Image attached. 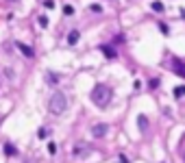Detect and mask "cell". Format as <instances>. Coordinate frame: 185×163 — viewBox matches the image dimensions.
<instances>
[{"instance_id":"6da1fadb","label":"cell","mask_w":185,"mask_h":163,"mask_svg":"<svg viewBox=\"0 0 185 163\" xmlns=\"http://www.w3.org/2000/svg\"><path fill=\"white\" fill-rule=\"evenodd\" d=\"M89 98H91V102H94L96 107L105 109V107L111 102V98H113V89H111L109 85H105V83H98L94 89H91Z\"/></svg>"},{"instance_id":"7a4b0ae2","label":"cell","mask_w":185,"mask_h":163,"mask_svg":"<svg viewBox=\"0 0 185 163\" xmlns=\"http://www.w3.org/2000/svg\"><path fill=\"white\" fill-rule=\"evenodd\" d=\"M48 109H50V113L61 115V113L67 109V96L63 94V91H57V94H52V98H50V102H48Z\"/></svg>"},{"instance_id":"3957f363","label":"cell","mask_w":185,"mask_h":163,"mask_svg":"<svg viewBox=\"0 0 185 163\" xmlns=\"http://www.w3.org/2000/svg\"><path fill=\"white\" fill-rule=\"evenodd\" d=\"M15 48L22 52V55H24L26 59H33L35 57V50L31 48V46H26V44H22V41H15Z\"/></svg>"},{"instance_id":"277c9868","label":"cell","mask_w":185,"mask_h":163,"mask_svg":"<svg viewBox=\"0 0 185 163\" xmlns=\"http://www.w3.org/2000/svg\"><path fill=\"white\" fill-rule=\"evenodd\" d=\"M172 70L181 76V78H185V61H181V59H172Z\"/></svg>"},{"instance_id":"5b68a950","label":"cell","mask_w":185,"mask_h":163,"mask_svg":"<svg viewBox=\"0 0 185 163\" xmlns=\"http://www.w3.org/2000/svg\"><path fill=\"white\" fill-rule=\"evenodd\" d=\"M107 133H109V126H107V124H96L94 128H91V135H94L96 139H100V137H105Z\"/></svg>"},{"instance_id":"8992f818","label":"cell","mask_w":185,"mask_h":163,"mask_svg":"<svg viewBox=\"0 0 185 163\" xmlns=\"http://www.w3.org/2000/svg\"><path fill=\"white\" fill-rule=\"evenodd\" d=\"M100 52H102L105 57H109V59H115V57H118V52H115V48H113L111 44H102V46H100Z\"/></svg>"},{"instance_id":"52a82bcc","label":"cell","mask_w":185,"mask_h":163,"mask_svg":"<svg viewBox=\"0 0 185 163\" xmlns=\"http://www.w3.org/2000/svg\"><path fill=\"white\" fill-rule=\"evenodd\" d=\"M79 37H81V33H79V31H70V33H67V44H70V46L79 44Z\"/></svg>"},{"instance_id":"ba28073f","label":"cell","mask_w":185,"mask_h":163,"mask_svg":"<svg viewBox=\"0 0 185 163\" xmlns=\"http://www.w3.org/2000/svg\"><path fill=\"white\" fill-rule=\"evenodd\" d=\"M150 9L155 11V13H164V2H159V0H152V2H150Z\"/></svg>"},{"instance_id":"9c48e42d","label":"cell","mask_w":185,"mask_h":163,"mask_svg":"<svg viewBox=\"0 0 185 163\" xmlns=\"http://www.w3.org/2000/svg\"><path fill=\"white\" fill-rule=\"evenodd\" d=\"M137 126H140V131L148 128V118H146V115H140V118H137Z\"/></svg>"},{"instance_id":"30bf717a","label":"cell","mask_w":185,"mask_h":163,"mask_svg":"<svg viewBox=\"0 0 185 163\" xmlns=\"http://www.w3.org/2000/svg\"><path fill=\"white\" fill-rule=\"evenodd\" d=\"M174 96H176V98H185V85L174 87Z\"/></svg>"},{"instance_id":"8fae6325","label":"cell","mask_w":185,"mask_h":163,"mask_svg":"<svg viewBox=\"0 0 185 163\" xmlns=\"http://www.w3.org/2000/svg\"><path fill=\"white\" fill-rule=\"evenodd\" d=\"M46 81H48L50 85H55V83H59V76L52 74V72H46Z\"/></svg>"},{"instance_id":"7c38bea8","label":"cell","mask_w":185,"mask_h":163,"mask_svg":"<svg viewBox=\"0 0 185 163\" xmlns=\"http://www.w3.org/2000/svg\"><path fill=\"white\" fill-rule=\"evenodd\" d=\"M5 152H7L9 157H13V154H17V150H15V148H13L11 144H7V146H5Z\"/></svg>"},{"instance_id":"4fadbf2b","label":"cell","mask_w":185,"mask_h":163,"mask_svg":"<svg viewBox=\"0 0 185 163\" xmlns=\"http://www.w3.org/2000/svg\"><path fill=\"white\" fill-rule=\"evenodd\" d=\"M63 15H74V7L72 5H65L63 7Z\"/></svg>"},{"instance_id":"5bb4252c","label":"cell","mask_w":185,"mask_h":163,"mask_svg":"<svg viewBox=\"0 0 185 163\" xmlns=\"http://www.w3.org/2000/svg\"><path fill=\"white\" fill-rule=\"evenodd\" d=\"M159 31L164 33V35H168V33H170V28H168V24H166V22H159Z\"/></svg>"},{"instance_id":"9a60e30c","label":"cell","mask_w":185,"mask_h":163,"mask_svg":"<svg viewBox=\"0 0 185 163\" xmlns=\"http://www.w3.org/2000/svg\"><path fill=\"white\" fill-rule=\"evenodd\" d=\"M159 85H161V81H159V78H150V83H148V87H150V89H157Z\"/></svg>"},{"instance_id":"2e32d148","label":"cell","mask_w":185,"mask_h":163,"mask_svg":"<svg viewBox=\"0 0 185 163\" xmlns=\"http://www.w3.org/2000/svg\"><path fill=\"white\" fill-rule=\"evenodd\" d=\"M39 26H41V28L48 26V17H46V15H39Z\"/></svg>"},{"instance_id":"e0dca14e","label":"cell","mask_w":185,"mask_h":163,"mask_svg":"<svg viewBox=\"0 0 185 163\" xmlns=\"http://www.w3.org/2000/svg\"><path fill=\"white\" fill-rule=\"evenodd\" d=\"M48 152H50V154H57V144H55V142L48 144Z\"/></svg>"},{"instance_id":"ac0fdd59","label":"cell","mask_w":185,"mask_h":163,"mask_svg":"<svg viewBox=\"0 0 185 163\" xmlns=\"http://www.w3.org/2000/svg\"><path fill=\"white\" fill-rule=\"evenodd\" d=\"M44 7H46V9H55V0H46Z\"/></svg>"},{"instance_id":"d6986e66","label":"cell","mask_w":185,"mask_h":163,"mask_svg":"<svg viewBox=\"0 0 185 163\" xmlns=\"http://www.w3.org/2000/svg\"><path fill=\"white\" fill-rule=\"evenodd\" d=\"M89 9H91V11H94V13H100V9H102V7H100V5H91Z\"/></svg>"},{"instance_id":"ffe728a7","label":"cell","mask_w":185,"mask_h":163,"mask_svg":"<svg viewBox=\"0 0 185 163\" xmlns=\"http://www.w3.org/2000/svg\"><path fill=\"white\" fill-rule=\"evenodd\" d=\"M113 44H124V35H118V37L113 39Z\"/></svg>"},{"instance_id":"44dd1931","label":"cell","mask_w":185,"mask_h":163,"mask_svg":"<svg viewBox=\"0 0 185 163\" xmlns=\"http://www.w3.org/2000/svg\"><path fill=\"white\" fill-rule=\"evenodd\" d=\"M37 135L44 139V137H48V131H46V128H39V133H37Z\"/></svg>"},{"instance_id":"7402d4cb","label":"cell","mask_w":185,"mask_h":163,"mask_svg":"<svg viewBox=\"0 0 185 163\" xmlns=\"http://www.w3.org/2000/svg\"><path fill=\"white\" fill-rule=\"evenodd\" d=\"M9 2H15V0H9Z\"/></svg>"}]
</instances>
